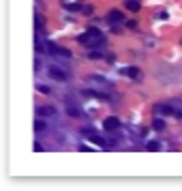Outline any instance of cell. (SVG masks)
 Instances as JSON below:
<instances>
[{
	"instance_id": "6da1fadb",
	"label": "cell",
	"mask_w": 182,
	"mask_h": 191,
	"mask_svg": "<svg viewBox=\"0 0 182 191\" xmlns=\"http://www.w3.org/2000/svg\"><path fill=\"white\" fill-rule=\"evenodd\" d=\"M82 45H88V48H96V45H101L105 39H103V35L99 32V35H94V32H86V35H82L79 39H77Z\"/></svg>"
},
{
	"instance_id": "7a4b0ae2",
	"label": "cell",
	"mask_w": 182,
	"mask_h": 191,
	"mask_svg": "<svg viewBox=\"0 0 182 191\" xmlns=\"http://www.w3.org/2000/svg\"><path fill=\"white\" fill-rule=\"evenodd\" d=\"M45 49L49 52V54H56V56H62V58H71V52H69V49L58 48V45H56V43H51V41H47Z\"/></svg>"
},
{
	"instance_id": "3957f363",
	"label": "cell",
	"mask_w": 182,
	"mask_h": 191,
	"mask_svg": "<svg viewBox=\"0 0 182 191\" xmlns=\"http://www.w3.org/2000/svg\"><path fill=\"white\" fill-rule=\"evenodd\" d=\"M49 77H54V80H58V82H64V80L69 77V73H67L64 69H60V67H49Z\"/></svg>"
},
{
	"instance_id": "277c9868",
	"label": "cell",
	"mask_w": 182,
	"mask_h": 191,
	"mask_svg": "<svg viewBox=\"0 0 182 191\" xmlns=\"http://www.w3.org/2000/svg\"><path fill=\"white\" fill-rule=\"evenodd\" d=\"M37 114L41 118H51V116H56V107L54 105H39L37 107Z\"/></svg>"
},
{
	"instance_id": "5b68a950",
	"label": "cell",
	"mask_w": 182,
	"mask_h": 191,
	"mask_svg": "<svg viewBox=\"0 0 182 191\" xmlns=\"http://www.w3.org/2000/svg\"><path fill=\"white\" fill-rule=\"evenodd\" d=\"M118 127H120V120H118L116 116H107V118L103 120V129H105V131H116Z\"/></svg>"
},
{
	"instance_id": "8992f818",
	"label": "cell",
	"mask_w": 182,
	"mask_h": 191,
	"mask_svg": "<svg viewBox=\"0 0 182 191\" xmlns=\"http://www.w3.org/2000/svg\"><path fill=\"white\" fill-rule=\"evenodd\" d=\"M107 19H109V22H111V24H116V22H118V24H120V22H124V15H122V13H120V11H111V13H109V17H107Z\"/></svg>"
},
{
	"instance_id": "52a82bcc",
	"label": "cell",
	"mask_w": 182,
	"mask_h": 191,
	"mask_svg": "<svg viewBox=\"0 0 182 191\" xmlns=\"http://www.w3.org/2000/svg\"><path fill=\"white\" fill-rule=\"evenodd\" d=\"M124 4H127L129 11H139V9H141V2H139V0H127Z\"/></svg>"
},
{
	"instance_id": "ba28073f",
	"label": "cell",
	"mask_w": 182,
	"mask_h": 191,
	"mask_svg": "<svg viewBox=\"0 0 182 191\" xmlns=\"http://www.w3.org/2000/svg\"><path fill=\"white\" fill-rule=\"evenodd\" d=\"M124 73H127L129 77H133V80L139 77V69H137V67H127V69H124Z\"/></svg>"
},
{
	"instance_id": "9c48e42d",
	"label": "cell",
	"mask_w": 182,
	"mask_h": 191,
	"mask_svg": "<svg viewBox=\"0 0 182 191\" xmlns=\"http://www.w3.org/2000/svg\"><path fill=\"white\" fill-rule=\"evenodd\" d=\"M152 129H154V131H163V129H165V120L154 118V120H152Z\"/></svg>"
},
{
	"instance_id": "30bf717a",
	"label": "cell",
	"mask_w": 182,
	"mask_h": 191,
	"mask_svg": "<svg viewBox=\"0 0 182 191\" xmlns=\"http://www.w3.org/2000/svg\"><path fill=\"white\" fill-rule=\"evenodd\" d=\"M67 114H69V116H75V118H79V116H82V112H79L75 105H67Z\"/></svg>"
},
{
	"instance_id": "8fae6325",
	"label": "cell",
	"mask_w": 182,
	"mask_h": 191,
	"mask_svg": "<svg viewBox=\"0 0 182 191\" xmlns=\"http://www.w3.org/2000/svg\"><path fill=\"white\" fill-rule=\"evenodd\" d=\"M45 122H43V120H37V122H34V131H37V133H41V131H45Z\"/></svg>"
},
{
	"instance_id": "7c38bea8",
	"label": "cell",
	"mask_w": 182,
	"mask_h": 191,
	"mask_svg": "<svg viewBox=\"0 0 182 191\" xmlns=\"http://www.w3.org/2000/svg\"><path fill=\"white\" fill-rule=\"evenodd\" d=\"M34 24H37V30H41V28H43V15L37 13V15H34Z\"/></svg>"
},
{
	"instance_id": "4fadbf2b",
	"label": "cell",
	"mask_w": 182,
	"mask_h": 191,
	"mask_svg": "<svg viewBox=\"0 0 182 191\" xmlns=\"http://www.w3.org/2000/svg\"><path fill=\"white\" fill-rule=\"evenodd\" d=\"M146 148H148V150H159V142H148Z\"/></svg>"
},
{
	"instance_id": "5bb4252c",
	"label": "cell",
	"mask_w": 182,
	"mask_h": 191,
	"mask_svg": "<svg viewBox=\"0 0 182 191\" xmlns=\"http://www.w3.org/2000/svg\"><path fill=\"white\" fill-rule=\"evenodd\" d=\"M64 6H67L69 11H79V9H82V4H64Z\"/></svg>"
},
{
	"instance_id": "9a60e30c",
	"label": "cell",
	"mask_w": 182,
	"mask_h": 191,
	"mask_svg": "<svg viewBox=\"0 0 182 191\" xmlns=\"http://www.w3.org/2000/svg\"><path fill=\"white\" fill-rule=\"evenodd\" d=\"M101 56H103V52H96V49H92V52H90V58H94V60L101 58Z\"/></svg>"
},
{
	"instance_id": "2e32d148",
	"label": "cell",
	"mask_w": 182,
	"mask_h": 191,
	"mask_svg": "<svg viewBox=\"0 0 182 191\" xmlns=\"http://www.w3.org/2000/svg\"><path fill=\"white\" fill-rule=\"evenodd\" d=\"M37 86H39V90H41V93H49V88H47V86H43V84H37Z\"/></svg>"
},
{
	"instance_id": "e0dca14e",
	"label": "cell",
	"mask_w": 182,
	"mask_h": 191,
	"mask_svg": "<svg viewBox=\"0 0 182 191\" xmlns=\"http://www.w3.org/2000/svg\"><path fill=\"white\" fill-rule=\"evenodd\" d=\"M127 26H129V28H133V30H135V28H137V22H133V19H131V22H129V24H127Z\"/></svg>"
}]
</instances>
